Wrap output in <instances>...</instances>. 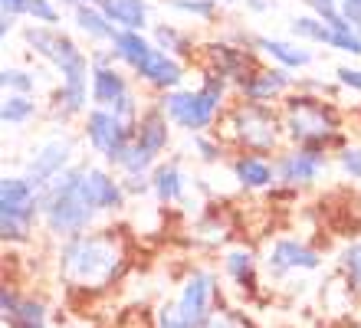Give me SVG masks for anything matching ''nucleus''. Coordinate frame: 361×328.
Segmentation results:
<instances>
[{
  "mask_svg": "<svg viewBox=\"0 0 361 328\" xmlns=\"http://www.w3.org/2000/svg\"><path fill=\"white\" fill-rule=\"evenodd\" d=\"M56 269L69 292L99 296L125 276L128 250L118 230H89V233L59 243Z\"/></svg>",
  "mask_w": 361,
  "mask_h": 328,
  "instance_id": "1",
  "label": "nucleus"
},
{
  "mask_svg": "<svg viewBox=\"0 0 361 328\" xmlns=\"http://www.w3.org/2000/svg\"><path fill=\"white\" fill-rule=\"evenodd\" d=\"M23 43L59 73V89L53 95V119L69 122L76 115H86L92 102V63L76 47V40L56 27L30 23L23 27Z\"/></svg>",
  "mask_w": 361,
  "mask_h": 328,
  "instance_id": "2",
  "label": "nucleus"
},
{
  "mask_svg": "<svg viewBox=\"0 0 361 328\" xmlns=\"http://www.w3.org/2000/svg\"><path fill=\"white\" fill-rule=\"evenodd\" d=\"M89 171H92V164H73L39 190V224L47 226V233L56 236L59 243L89 233L95 217H99Z\"/></svg>",
  "mask_w": 361,
  "mask_h": 328,
  "instance_id": "3",
  "label": "nucleus"
},
{
  "mask_svg": "<svg viewBox=\"0 0 361 328\" xmlns=\"http://www.w3.org/2000/svg\"><path fill=\"white\" fill-rule=\"evenodd\" d=\"M283 131L286 138L295 141V145H305V148H335V145H345L342 135V119L332 105L319 99V95L299 92L289 95L283 105Z\"/></svg>",
  "mask_w": 361,
  "mask_h": 328,
  "instance_id": "4",
  "label": "nucleus"
},
{
  "mask_svg": "<svg viewBox=\"0 0 361 328\" xmlns=\"http://www.w3.org/2000/svg\"><path fill=\"white\" fill-rule=\"evenodd\" d=\"M227 85L220 75L204 73L197 89H174V92H164L158 99L161 112L168 115V122L174 128L188 131V135H207V128L217 122L220 109H224V95H227Z\"/></svg>",
  "mask_w": 361,
  "mask_h": 328,
  "instance_id": "5",
  "label": "nucleus"
},
{
  "mask_svg": "<svg viewBox=\"0 0 361 328\" xmlns=\"http://www.w3.org/2000/svg\"><path fill=\"white\" fill-rule=\"evenodd\" d=\"M224 135L237 145L243 154H259L267 158L279 148L283 138V115L273 112V105H253V102H237L230 105L224 115Z\"/></svg>",
  "mask_w": 361,
  "mask_h": 328,
  "instance_id": "6",
  "label": "nucleus"
},
{
  "mask_svg": "<svg viewBox=\"0 0 361 328\" xmlns=\"http://www.w3.org/2000/svg\"><path fill=\"white\" fill-rule=\"evenodd\" d=\"M39 220V190L23 174L0 181V236L4 243H27Z\"/></svg>",
  "mask_w": 361,
  "mask_h": 328,
  "instance_id": "7",
  "label": "nucleus"
},
{
  "mask_svg": "<svg viewBox=\"0 0 361 328\" xmlns=\"http://www.w3.org/2000/svg\"><path fill=\"white\" fill-rule=\"evenodd\" d=\"M174 305H178L180 319L188 322V328H204L220 312L217 272L204 269V266L190 269L184 276V282H180V292H178V299H174Z\"/></svg>",
  "mask_w": 361,
  "mask_h": 328,
  "instance_id": "8",
  "label": "nucleus"
},
{
  "mask_svg": "<svg viewBox=\"0 0 361 328\" xmlns=\"http://www.w3.org/2000/svg\"><path fill=\"white\" fill-rule=\"evenodd\" d=\"M82 135H86L89 148H92L95 154H102L112 168H118L122 154L135 141V125L118 119V115L109 112V109H89L86 122H82Z\"/></svg>",
  "mask_w": 361,
  "mask_h": 328,
  "instance_id": "9",
  "label": "nucleus"
},
{
  "mask_svg": "<svg viewBox=\"0 0 361 328\" xmlns=\"http://www.w3.org/2000/svg\"><path fill=\"white\" fill-rule=\"evenodd\" d=\"M92 109H109L125 122H138L142 105L132 92L128 75L118 66H105V69H92Z\"/></svg>",
  "mask_w": 361,
  "mask_h": 328,
  "instance_id": "10",
  "label": "nucleus"
},
{
  "mask_svg": "<svg viewBox=\"0 0 361 328\" xmlns=\"http://www.w3.org/2000/svg\"><path fill=\"white\" fill-rule=\"evenodd\" d=\"M276 168V181L283 188H312L315 181L322 178V171L329 168V158H325V148H305V145H295V148H286L273 158Z\"/></svg>",
  "mask_w": 361,
  "mask_h": 328,
  "instance_id": "11",
  "label": "nucleus"
},
{
  "mask_svg": "<svg viewBox=\"0 0 361 328\" xmlns=\"http://www.w3.org/2000/svg\"><path fill=\"white\" fill-rule=\"evenodd\" d=\"M73 151H76V145H73L69 135H53V138L39 141L37 148H33V154H30L27 168H23V178L37 190H43L49 181H56L63 171L73 168V164H69V161H73Z\"/></svg>",
  "mask_w": 361,
  "mask_h": 328,
  "instance_id": "12",
  "label": "nucleus"
},
{
  "mask_svg": "<svg viewBox=\"0 0 361 328\" xmlns=\"http://www.w3.org/2000/svg\"><path fill=\"white\" fill-rule=\"evenodd\" d=\"M204 49H207V73L220 75L230 85H240L250 73L259 69L257 49H250V47H233V43L220 40V43H207Z\"/></svg>",
  "mask_w": 361,
  "mask_h": 328,
  "instance_id": "13",
  "label": "nucleus"
},
{
  "mask_svg": "<svg viewBox=\"0 0 361 328\" xmlns=\"http://www.w3.org/2000/svg\"><path fill=\"white\" fill-rule=\"evenodd\" d=\"M319 266H322L319 250L299 243V240H289V236L276 240L267 250V272L273 279H283L289 272H315Z\"/></svg>",
  "mask_w": 361,
  "mask_h": 328,
  "instance_id": "14",
  "label": "nucleus"
},
{
  "mask_svg": "<svg viewBox=\"0 0 361 328\" xmlns=\"http://www.w3.org/2000/svg\"><path fill=\"white\" fill-rule=\"evenodd\" d=\"M240 95V102L253 105H273L279 95H286L293 89V75L283 66H259L257 73H250L240 85H233Z\"/></svg>",
  "mask_w": 361,
  "mask_h": 328,
  "instance_id": "15",
  "label": "nucleus"
},
{
  "mask_svg": "<svg viewBox=\"0 0 361 328\" xmlns=\"http://www.w3.org/2000/svg\"><path fill=\"white\" fill-rule=\"evenodd\" d=\"M132 73H135L138 83H145L148 89H154V92H161V95L180 89V83H184V63L174 59V56H168V53L158 49V47L135 66Z\"/></svg>",
  "mask_w": 361,
  "mask_h": 328,
  "instance_id": "16",
  "label": "nucleus"
},
{
  "mask_svg": "<svg viewBox=\"0 0 361 328\" xmlns=\"http://www.w3.org/2000/svg\"><path fill=\"white\" fill-rule=\"evenodd\" d=\"M171 128L174 125L168 122V115L161 112V105L154 102V105H148V109H142L138 122H135V145L158 161V154H164L168 145H171Z\"/></svg>",
  "mask_w": 361,
  "mask_h": 328,
  "instance_id": "17",
  "label": "nucleus"
},
{
  "mask_svg": "<svg viewBox=\"0 0 361 328\" xmlns=\"http://www.w3.org/2000/svg\"><path fill=\"white\" fill-rule=\"evenodd\" d=\"M224 272H227L230 282H233L240 292H247V296H253V292L259 289L257 253L247 250V246H233V250L224 253Z\"/></svg>",
  "mask_w": 361,
  "mask_h": 328,
  "instance_id": "18",
  "label": "nucleus"
},
{
  "mask_svg": "<svg viewBox=\"0 0 361 328\" xmlns=\"http://www.w3.org/2000/svg\"><path fill=\"white\" fill-rule=\"evenodd\" d=\"M233 178L240 181V188L263 190L269 184H276V168L273 161L259 158V154H237L233 158Z\"/></svg>",
  "mask_w": 361,
  "mask_h": 328,
  "instance_id": "19",
  "label": "nucleus"
},
{
  "mask_svg": "<svg viewBox=\"0 0 361 328\" xmlns=\"http://www.w3.org/2000/svg\"><path fill=\"white\" fill-rule=\"evenodd\" d=\"M99 10L118 30L145 33V27H148V4L145 0H99Z\"/></svg>",
  "mask_w": 361,
  "mask_h": 328,
  "instance_id": "20",
  "label": "nucleus"
},
{
  "mask_svg": "<svg viewBox=\"0 0 361 328\" xmlns=\"http://www.w3.org/2000/svg\"><path fill=\"white\" fill-rule=\"evenodd\" d=\"M253 47L259 53H267L283 69H302V66L312 63V49L299 47V43H286V40H273V37H253Z\"/></svg>",
  "mask_w": 361,
  "mask_h": 328,
  "instance_id": "21",
  "label": "nucleus"
},
{
  "mask_svg": "<svg viewBox=\"0 0 361 328\" xmlns=\"http://www.w3.org/2000/svg\"><path fill=\"white\" fill-rule=\"evenodd\" d=\"M89 178H92V194H95V204H99V214H115V210H122L128 194H125L122 181L109 174L105 168H95L89 171Z\"/></svg>",
  "mask_w": 361,
  "mask_h": 328,
  "instance_id": "22",
  "label": "nucleus"
},
{
  "mask_svg": "<svg viewBox=\"0 0 361 328\" xmlns=\"http://www.w3.org/2000/svg\"><path fill=\"white\" fill-rule=\"evenodd\" d=\"M152 194L161 204H178L184 200V174L178 161H158L152 171Z\"/></svg>",
  "mask_w": 361,
  "mask_h": 328,
  "instance_id": "23",
  "label": "nucleus"
},
{
  "mask_svg": "<svg viewBox=\"0 0 361 328\" xmlns=\"http://www.w3.org/2000/svg\"><path fill=\"white\" fill-rule=\"evenodd\" d=\"M73 20H76V27L82 30L89 40H95V43H112L115 33H118V27H115L95 4H79V7L73 10Z\"/></svg>",
  "mask_w": 361,
  "mask_h": 328,
  "instance_id": "24",
  "label": "nucleus"
},
{
  "mask_svg": "<svg viewBox=\"0 0 361 328\" xmlns=\"http://www.w3.org/2000/svg\"><path fill=\"white\" fill-rule=\"evenodd\" d=\"M109 49H112L115 59H118L122 66L135 69V66L142 63V59L154 49V43L145 37V33H135V30H118V33H115V40L109 43Z\"/></svg>",
  "mask_w": 361,
  "mask_h": 328,
  "instance_id": "25",
  "label": "nucleus"
},
{
  "mask_svg": "<svg viewBox=\"0 0 361 328\" xmlns=\"http://www.w3.org/2000/svg\"><path fill=\"white\" fill-rule=\"evenodd\" d=\"M152 43H154L158 49H164L168 56H174V59L194 56V40H190L184 30L174 27V23H158V27H154Z\"/></svg>",
  "mask_w": 361,
  "mask_h": 328,
  "instance_id": "26",
  "label": "nucleus"
},
{
  "mask_svg": "<svg viewBox=\"0 0 361 328\" xmlns=\"http://www.w3.org/2000/svg\"><path fill=\"white\" fill-rule=\"evenodd\" d=\"M47 312L49 309H47V302L43 299H37V296H23L20 309L4 319V325L7 328H49L47 325Z\"/></svg>",
  "mask_w": 361,
  "mask_h": 328,
  "instance_id": "27",
  "label": "nucleus"
},
{
  "mask_svg": "<svg viewBox=\"0 0 361 328\" xmlns=\"http://www.w3.org/2000/svg\"><path fill=\"white\" fill-rule=\"evenodd\" d=\"M289 30H293L295 40H305V43H322V47H329V43H332V27H329L325 20H319L315 13L295 17L293 23H289Z\"/></svg>",
  "mask_w": 361,
  "mask_h": 328,
  "instance_id": "28",
  "label": "nucleus"
},
{
  "mask_svg": "<svg viewBox=\"0 0 361 328\" xmlns=\"http://www.w3.org/2000/svg\"><path fill=\"white\" fill-rule=\"evenodd\" d=\"M33 115H37L33 95H7L0 105V122L4 125H27Z\"/></svg>",
  "mask_w": 361,
  "mask_h": 328,
  "instance_id": "29",
  "label": "nucleus"
},
{
  "mask_svg": "<svg viewBox=\"0 0 361 328\" xmlns=\"http://www.w3.org/2000/svg\"><path fill=\"white\" fill-rule=\"evenodd\" d=\"M338 266H342V276L348 282V289L361 302V240H352V243L345 246L342 256H338Z\"/></svg>",
  "mask_w": 361,
  "mask_h": 328,
  "instance_id": "30",
  "label": "nucleus"
},
{
  "mask_svg": "<svg viewBox=\"0 0 361 328\" xmlns=\"http://www.w3.org/2000/svg\"><path fill=\"white\" fill-rule=\"evenodd\" d=\"M0 85L7 95H33L37 92V75L20 69V66H4L0 69Z\"/></svg>",
  "mask_w": 361,
  "mask_h": 328,
  "instance_id": "31",
  "label": "nucleus"
},
{
  "mask_svg": "<svg viewBox=\"0 0 361 328\" xmlns=\"http://www.w3.org/2000/svg\"><path fill=\"white\" fill-rule=\"evenodd\" d=\"M164 4L171 10H180V13H190V17H197V20H214L220 0H164Z\"/></svg>",
  "mask_w": 361,
  "mask_h": 328,
  "instance_id": "32",
  "label": "nucleus"
},
{
  "mask_svg": "<svg viewBox=\"0 0 361 328\" xmlns=\"http://www.w3.org/2000/svg\"><path fill=\"white\" fill-rule=\"evenodd\" d=\"M30 17L43 23V27H56L63 10L56 7V0H30Z\"/></svg>",
  "mask_w": 361,
  "mask_h": 328,
  "instance_id": "33",
  "label": "nucleus"
},
{
  "mask_svg": "<svg viewBox=\"0 0 361 328\" xmlns=\"http://www.w3.org/2000/svg\"><path fill=\"white\" fill-rule=\"evenodd\" d=\"M329 49L361 56V33H355V30H332V43H329Z\"/></svg>",
  "mask_w": 361,
  "mask_h": 328,
  "instance_id": "34",
  "label": "nucleus"
},
{
  "mask_svg": "<svg viewBox=\"0 0 361 328\" xmlns=\"http://www.w3.org/2000/svg\"><path fill=\"white\" fill-rule=\"evenodd\" d=\"M204 328H253V322H250L243 312H237V309H220Z\"/></svg>",
  "mask_w": 361,
  "mask_h": 328,
  "instance_id": "35",
  "label": "nucleus"
},
{
  "mask_svg": "<svg viewBox=\"0 0 361 328\" xmlns=\"http://www.w3.org/2000/svg\"><path fill=\"white\" fill-rule=\"evenodd\" d=\"M154 328H188V322L180 319V312L174 302H161L158 309H154Z\"/></svg>",
  "mask_w": 361,
  "mask_h": 328,
  "instance_id": "36",
  "label": "nucleus"
},
{
  "mask_svg": "<svg viewBox=\"0 0 361 328\" xmlns=\"http://www.w3.org/2000/svg\"><path fill=\"white\" fill-rule=\"evenodd\" d=\"M338 164L352 181H361V145H345L338 151Z\"/></svg>",
  "mask_w": 361,
  "mask_h": 328,
  "instance_id": "37",
  "label": "nucleus"
},
{
  "mask_svg": "<svg viewBox=\"0 0 361 328\" xmlns=\"http://www.w3.org/2000/svg\"><path fill=\"white\" fill-rule=\"evenodd\" d=\"M194 148L200 151V161H220V154H224V141H214L207 138V135H194Z\"/></svg>",
  "mask_w": 361,
  "mask_h": 328,
  "instance_id": "38",
  "label": "nucleus"
},
{
  "mask_svg": "<svg viewBox=\"0 0 361 328\" xmlns=\"http://www.w3.org/2000/svg\"><path fill=\"white\" fill-rule=\"evenodd\" d=\"M20 302H23V296L17 292V286H10V282H4V289H0V319H7V315H13V312L20 309Z\"/></svg>",
  "mask_w": 361,
  "mask_h": 328,
  "instance_id": "39",
  "label": "nucleus"
},
{
  "mask_svg": "<svg viewBox=\"0 0 361 328\" xmlns=\"http://www.w3.org/2000/svg\"><path fill=\"white\" fill-rule=\"evenodd\" d=\"M338 7H342V17L348 20V27L361 33V0H338Z\"/></svg>",
  "mask_w": 361,
  "mask_h": 328,
  "instance_id": "40",
  "label": "nucleus"
},
{
  "mask_svg": "<svg viewBox=\"0 0 361 328\" xmlns=\"http://www.w3.org/2000/svg\"><path fill=\"white\" fill-rule=\"evenodd\" d=\"M335 75H338V83H342L345 89H355V92H361V69H352V66H338V69H335Z\"/></svg>",
  "mask_w": 361,
  "mask_h": 328,
  "instance_id": "41",
  "label": "nucleus"
},
{
  "mask_svg": "<svg viewBox=\"0 0 361 328\" xmlns=\"http://www.w3.org/2000/svg\"><path fill=\"white\" fill-rule=\"evenodd\" d=\"M122 188H125L128 197L148 194V190H152V174H142V178H122Z\"/></svg>",
  "mask_w": 361,
  "mask_h": 328,
  "instance_id": "42",
  "label": "nucleus"
},
{
  "mask_svg": "<svg viewBox=\"0 0 361 328\" xmlns=\"http://www.w3.org/2000/svg\"><path fill=\"white\" fill-rule=\"evenodd\" d=\"M0 13L7 17H30V0H0Z\"/></svg>",
  "mask_w": 361,
  "mask_h": 328,
  "instance_id": "43",
  "label": "nucleus"
},
{
  "mask_svg": "<svg viewBox=\"0 0 361 328\" xmlns=\"http://www.w3.org/2000/svg\"><path fill=\"white\" fill-rule=\"evenodd\" d=\"M13 27H17V17H7V13H0V37H7Z\"/></svg>",
  "mask_w": 361,
  "mask_h": 328,
  "instance_id": "44",
  "label": "nucleus"
},
{
  "mask_svg": "<svg viewBox=\"0 0 361 328\" xmlns=\"http://www.w3.org/2000/svg\"><path fill=\"white\" fill-rule=\"evenodd\" d=\"M247 7L253 10V13H259V10H267V7H269V0H247Z\"/></svg>",
  "mask_w": 361,
  "mask_h": 328,
  "instance_id": "45",
  "label": "nucleus"
},
{
  "mask_svg": "<svg viewBox=\"0 0 361 328\" xmlns=\"http://www.w3.org/2000/svg\"><path fill=\"white\" fill-rule=\"evenodd\" d=\"M56 4H63V7H69V10H76L82 0H56Z\"/></svg>",
  "mask_w": 361,
  "mask_h": 328,
  "instance_id": "46",
  "label": "nucleus"
},
{
  "mask_svg": "<svg viewBox=\"0 0 361 328\" xmlns=\"http://www.w3.org/2000/svg\"><path fill=\"white\" fill-rule=\"evenodd\" d=\"M82 4H95V7H99V0H82Z\"/></svg>",
  "mask_w": 361,
  "mask_h": 328,
  "instance_id": "47",
  "label": "nucleus"
},
{
  "mask_svg": "<svg viewBox=\"0 0 361 328\" xmlns=\"http://www.w3.org/2000/svg\"><path fill=\"white\" fill-rule=\"evenodd\" d=\"M220 4H233V0H220Z\"/></svg>",
  "mask_w": 361,
  "mask_h": 328,
  "instance_id": "48",
  "label": "nucleus"
}]
</instances>
